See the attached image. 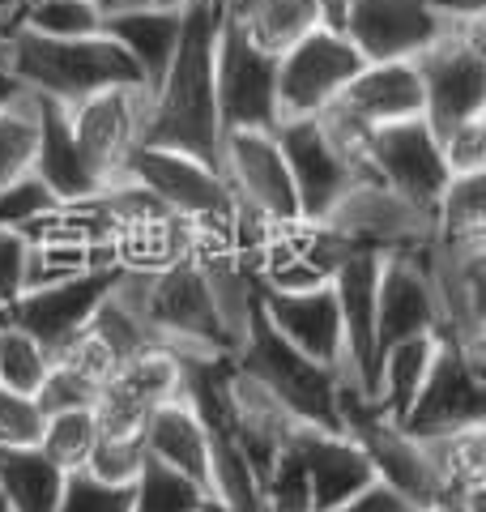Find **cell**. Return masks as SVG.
<instances>
[{
	"label": "cell",
	"instance_id": "1",
	"mask_svg": "<svg viewBox=\"0 0 486 512\" xmlns=\"http://www.w3.org/2000/svg\"><path fill=\"white\" fill-rule=\"evenodd\" d=\"M226 0H188L171 64L150 90L141 146L180 150L222 171V124L214 99V47Z\"/></svg>",
	"mask_w": 486,
	"mask_h": 512
},
{
	"label": "cell",
	"instance_id": "2",
	"mask_svg": "<svg viewBox=\"0 0 486 512\" xmlns=\"http://www.w3.org/2000/svg\"><path fill=\"white\" fill-rule=\"evenodd\" d=\"M111 299L124 303L158 346L171 350H214L235 355V338L222 325L218 303L209 295V282L192 256L171 261L162 269H124L111 286Z\"/></svg>",
	"mask_w": 486,
	"mask_h": 512
},
{
	"label": "cell",
	"instance_id": "3",
	"mask_svg": "<svg viewBox=\"0 0 486 512\" xmlns=\"http://www.w3.org/2000/svg\"><path fill=\"white\" fill-rule=\"evenodd\" d=\"M0 56L9 60V69L18 73V82L30 94L52 99L60 107H77L81 99H90L99 90L145 86L137 64L107 35L47 39V35H35V30L9 26V30H0Z\"/></svg>",
	"mask_w": 486,
	"mask_h": 512
},
{
	"label": "cell",
	"instance_id": "4",
	"mask_svg": "<svg viewBox=\"0 0 486 512\" xmlns=\"http://www.w3.org/2000/svg\"><path fill=\"white\" fill-rule=\"evenodd\" d=\"M235 367L261 384L299 427L342 431V423H337V380H342V372L299 355L286 338H278V329L265 320L261 303L252 308L248 329H243L235 346Z\"/></svg>",
	"mask_w": 486,
	"mask_h": 512
},
{
	"label": "cell",
	"instance_id": "5",
	"mask_svg": "<svg viewBox=\"0 0 486 512\" xmlns=\"http://www.w3.org/2000/svg\"><path fill=\"white\" fill-rule=\"evenodd\" d=\"M410 64L423 86V120L435 141L465 120L486 116V18L457 22Z\"/></svg>",
	"mask_w": 486,
	"mask_h": 512
},
{
	"label": "cell",
	"instance_id": "6",
	"mask_svg": "<svg viewBox=\"0 0 486 512\" xmlns=\"http://www.w3.org/2000/svg\"><path fill=\"white\" fill-rule=\"evenodd\" d=\"M337 423H342V436L354 440V448L367 457L380 483L393 487L414 512L440 500L418 440L405 436L393 414H384L376 397H367L350 376L337 380Z\"/></svg>",
	"mask_w": 486,
	"mask_h": 512
},
{
	"label": "cell",
	"instance_id": "7",
	"mask_svg": "<svg viewBox=\"0 0 486 512\" xmlns=\"http://www.w3.org/2000/svg\"><path fill=\"white\" fill-rule=\"evenodd\" d=\"M278 56L256 47L243 26L222 9L218 47H214V99H218V124L226 133H273L278 128Z\"/></svg>",
	"mask_w": 486,
	"mask_h": 512
},
{
	"label": "cell",
	"instance_id": "8",
	"mask_svg": "<svg viewBox=\"0 0 486 512\" xmlns=\"http://www.w3.org/2000/svg\"><path fill=\"white\" fill-rule=\"evenodd\" d=\"M120 180L137 184L141 192L162 205L167 214H175L188 227H205V222L231 218L235 197L226 188L222 171L180 150H162V146H133L120 167Z\"/></svg>",
	"mask_w": 486,
	"mask_h": 512
},
{
	"label": "cell",
	"instance_id": "9",
	"mask_svg": "<svg viewBox=\"0 0 486 512\" xmlns=\"http://www.w3.org/2000/svg\"><path fill=\"white\" fill-rule=\"evenodd\" d=\"M363 56L354 43L333 26H316L307 39H299L290 52L278 56V124L282 120H307L320 116L324 107L337 103V94L350 86V77L363 69Z\"/></svg>",
	"mask_w": 486,
	"mask_h": 512
},
{
	"label": "cell",
	"instance_id": "10",
	"mask_svg": "<svg viewBox=\"0 0 486 512\" xmlns=\"http://www.w3.org/2000/svg\"><path fill=\"white\" fill-rule=\"evenodd\" d=\"M465 427H486V367L469 359L452 338H440L423 389L401 419V431L414 440H431Z\"/></svg>",
	"mask_w": 486,
	"mask_h": 512
},
{
	"label": "cell",
	"instance_id": "11",
	"mask_svg": "<svg viewBox=\"0 0 486 512\" xmlns=\"http://www.w3.org/2000/svg\"><path fill=\"white\" fill-rule=\"evenodd\" d=\"M222 180L235 205L256 214L273 231L299 227V197L290 184L286 158L273 133H226L222 137Z\"/></svg>",
	"mask_w": 486,
	"mask_h": 512
},
{
	"label": "cell",
	"instance_id": "12",
	"mask_svg": "<svg viewBox=\"0 0 486 512\" xmlns=\"http://www.w3.org/2000/svg\"><path fill=\"white\" fill-rule=\"evenodd\" d=\"M367 167H371V180L384 184L388 192H397L401 201H410L423 214H435V201H440L444 184L452 180L444 167L440 141H435L423 116L371 128Z\"/></svg>",
	"mask_w": 486,
	"mask_h": 512
},
{
	"label": "cell",
	"instance_id": "13",
	"mask_svg": "<svg viewBox=\"0 0 486 512\" xmlns=\"http://www.w3.org/2000/svg\"><path fill=\"white\" fill-rule=\"evenodd\" d=\"M273 137H278V150L286 158V171H290V184H295L303 222H324L350 188L367 184L363 175L354 171L350 158L333 146V137L324 133V124L316 116L282 120L278 128H273Z\"/></svg>",
	"mask_w": 486,
	"mask_h": 512
},
{
	"label": "cell",
	"instance_id": "14",
	"mask_svg": "<svg viewBox=\"0 0 486 512\" xmlns=\"http://www.w3.org/2000/svg\"><path fill=\"white\" fill-rule=\"evenodd\" d=\"M120 278V265H99V269H86L69 282H56V286H39V291H22L18 299L9 303L5 316L9 325L26 329L47 355H60L81 329L90 325V316L99 312V303L111 295V286Z\"/></svg>",
	"mask_w": 486,
	"mask_h": 512
},
{
	"label": "cell",
	"instance_id": "15",
	"mask_svg": "<svg viewBox=\"0 0 486 512\" xmlns=\"http://www.w3.org/2000/svg\"><path fill=\"white\" fill-rule=\"evenodd\" d=\"M452 26L427 0H350L342 35L367 64H393L427 52Z\"/></svg>",
	"mask_w": 486,
	"mask_h": 512
},
{
	"label": "cell",
	"instance_id": "16",
	"mask_svg": "<svg viewBox=\"0 0 486 512\" xmlns=\"http://www.w3.org/2000/svg\"><path fill=\"white\" fill-rule=\"evenodd\" d=\"M145 107H150V90L145 86L99 90V94H90V99H81L77 107H69L73 137H77L81 154L90 158V167L99 171L103 184L120 180L128 150L141 146Z\"/></svg>",
	"mask_w": 486,
	"mask_h": 512
},
{
	"label": "cell",
	"instance_id": "17",
	"mask_svg": "<svg viewBox=\"0 0 486 512\" xmlns=\"http://www.w3.org/2000/svg\"><path fill=\"white\" fill-rule=\"evenodd\" d=\"M384 256L350 252L333 265L329 286L342 316V346H346V376L367 397H376V282Z\"/></svg>",
	"mask_w": 486,
	"mask_h": 512
},
{
	"label": "cell",
	"instance_id": "18",
	"mask_svg": "<svg viewBox=\"0 0 486 512\" xmlns=\"http://www.w3.org/2000/svg\"><path fill=\"white\" fill-rule=\"evenodd\" d=\"M256 303L278 338H286L299 355L346 376V346H342V316H337L333 286H312V291H269L256 282Z\"/></svg>",
	"mask_w": 486,
	"mask_h": 512
},
{
	"label": "cell",
	"instance_id": "19",
	"mask_svg": "<svg viewBox=\"0 0 486 512\" xmlns=\"http://www.w3.org/2000/svg\"><path fill=\"white\" fill-rule=\"evenodd\" d=\"M423 252H397V256H384V265H380V282H376V363L393 342L418 338V333H440V316H435V295H431Z\"/></svg>",
	"mask_w": 486,
	"mask_h": 512
},
{
	"label": "cell",
	"instance_id": "20",
	"mask_svg": "<svg viewBox=\"0 0 486 512\" xmlns=\"http://www.w3.org/2000/svg\"><path fill=\"white\" fill-rule=\"evenodd\" d=\"M290 448L299 453L307 483H312V508L329 512L337 504L354 500L359 491L376 483V470L367 466V457L346 440L342 431H320V427H295L290 431Z\"/></svg>",
	"mask_w": 486,
	"mask_h": 512
},
{
	"label": "cell",
	"instance_id": "21",
	"mask_svg": "<svg viewBox=\"0 0 486 512\" xmlns=\"http://www.w3.org/2000/svg\"><path fill=\"white\" fill-rule=\"evenodd\" d=\"M35 116H39V146H35V167L30 171L52 188V197L60 205H81V201L99 197L107 184L99 180V171L90 167V158L77 146L69 107L35 94Z\"/></svg>",
	"mask_w": 486,
	"mask_h": 512
},
{
	"label": "cell",
	"instance_id": "22",
	"mask_svg": "<svg viewBox=\"0 0 486 512\" xmlns=\"http://www.w3.org/2000/svg\"><path fill=\"white\" fill-rule=\"evenodd\" d=\"M333 107L346 111V116L363 128H384V124L423 116V86H418V73L410 60L363 64V69L350 77V86L337 94Z\"/></svg>",
	"mask_w": 486,
	"mask_h": 512
},
{
	"label": "cell",
	"instance_id": "23",
	"mask_svg": "<svg viewBox=\"0 0 486 512\" xmlns=\"http://www.w3.org/2000/svg\"><path fill=\"white\" fill-rule=\"evenodd\" d=\"M226 397H231V431L248 457V466L256 470V478L265 483L269 466L278 461V453L290 444V431L299 423L273 402V397L256 384L248 372L235 367V355H231V380H226Z\"/></svg>",
	"mask_w": 486,
	"mask_h": 512
},
{
	"label": "cell",
	"instance_id": "24",
	"mask_svg": "<svg viewBox=\"0 0 486 512\" xmlns=\"http://www.w3.org/2000/svg\"><path fill=\"white\" fill-rule=\"evenodd\" d=\"M180 26H184V5L180 9L133 5V9L107 13V18H103V35L124 47V56L137 64L145 90H154L162 82V73H167V64H171Z\"/></svg>",
	"mask_w": 486,
	"mask_h": 512
},
{
	"label": "cell",
	"instance_id": "25",
	"mask_svg": "<svg viewBox=\"0 0 486 512\" xmlns=\"http://www.w3.org/2000/svg\"><path fill=\"white\" fill-rule=\"evenodd\" d=\"M141 448H145V457L162 461L167 470L184 474L197 487L209 491V440H205L201 419L192 414V406L184 402V397L162 402L150 419H145Z\"/></svg>",
	"mask_w": 486,
	"mask_h": 512
},
{
	"label": "cell",
	"instance_id": "26",
	"mask_svg": "<svg viewBox=\"0 0 486 512\" xmlns=\"http://www.w3.org/2000/svg\"><path fill=\"white\" fill-rule=\"evenodd\" d=\"M423 461L435 478L440 500H465L482 504L486 495V427H465L448 431V436L418 440Z\"/></svg>",
	"mask_w": 486,
	"mask_h": 512
},
{
	"label": "cell",
	"instance_id": "27",
	"mask_svg": "<svg viewBox=\"0 0 486 512\" xmlns=\"http://www.w3.org/2000/svg\"><path fill=\"white\" fill-rule=\"evenodd\" d=\"M226 9L243 26V35L265 47L269 56L290 52L299 39L324 26L316 0H226Z\"/></svg>",
	"mask_w": 486,
	"mask_h": 512
},
{
	"label": "cell",
	"instance_id": "28",
	"mask_svg": "<svg viewBox=\"0 0 486 512\" xmlns=\"http://www.w3.org/2000/svg\"><path fill=\"white\" fill-rule=\"evenodd\" d=\"M435 346H440L435 333H418V338L393 342L376 363V402L384 406V414H393L397 423L405 419V410L414 406L418 389H423Z\"/></svg>",
	"mask_w": 486,
	"mask_h": 512
},
{
	"label": "cell",
	"instance_id": "29",
	"mask_svg": "<svg viewBox=\"0 0 486 512\" xmlns=\"http://www.w3.org/2000/svg\"><path fill=\"white\" fill-rule=\"evenodd\" d=\"M435 244L448 248H486V171L452 175L435 201Z\"/></svg>",
	"mask_w": 486,
	"mask_h": 512
},
{
	"label": "cell",
	"instance_id": "30",
	"mask_svg": "<svg viewBox=\"0 0 486 512\" xmlns=\"http://www.w3.org/2000/svg\"><path fill=\"white\" fill-rule=\"evenodd\" d=\"M64 474L39 448H0V495L9 512H56Z\"/></svg>",
	"mask_w": 486,
	"mask_h": 512
},
{
	"label": "cell",
	"instance_id": "31",
	"mask_svg": "<svg viewBox=\"0 0 486 512\" xmlns=\"http://www.w3.org/2000/svg\"><path fill=\"white\" fill-rule=\"evenodd\" d=\"M103 18L107 13L99 0H30L0 30L22 26L47 39H94L103 35Z\"/></svg>",
	"mask_w": 486,
	"mask_h": 512
},
{
	"label": "cell",
	"instance_id": "32",
	"mask_svg": "<svg viewBox=\"0 0 486 512\" xmlns=\"http://www.w3.org/2000/svg\"><path fill=\"white\" fill-rule=\"evenodd\" d=\"M94 444H99V423H94V410H69V414H47V419H43L39 453L52 461L60 474L86 470Z\"/></svg>",
	"mask_w": 486,
	"mask_h": 512
},
{
	"label": "cell",
	"instance_id": "33",
	"mask_svg": "<svg viewBox=\"0 0 486 512\" xmlns=\"http://www.w3.org/2000/svg\"><path fill=\"white\" fill-rule=\"evenodd\" d=\"M209 491L197 487L192 478L167 470L162 461L145 457L141 474L133 483V512H201Z\"/></svg>",
	"mask_w": 486,
	"mask_h": 512
},
{
	"label": "cell",
	"instance_id": "34",
	"mask_svg": "<svg viewBox=\"0 0 486 512\" xmlns=\"http://www.w3.org/2000/svg\"><path fill=\"white\" fill-rule=\"evenodd\" d=\"M47 367H52V355H47L26 329L9 325V320L0 316V389L35 397V389L47 376Z\"/></svg>",
	"mask_w": 486,
	"mask_h": 512
},
{
	"label": "cell",
	"instance_id": "35",
	"mask_svg": "<svg viewBox=\"0 0 486 512\" xmlns=\"http://www.w3.org/2000/svg\"><path fill=\"white\" fill-rule=\"evenodd\" d=\"M35 146H39V116H35V94H30L26 103L0 111V188L35 167Z\"/></svg>",
	"mask_w": 486,
	"mask_h": 512
},
{
	"label": "cell",
	"instance_id": "36",
	"mask_svg": "<svg viewBox=\"0 0 486 512\" xmlns=\"http://www.w3.org/2000/svg\"><path fill=\"white\" fill-rule=\"evenodd\" d=\"M56 210H60V201L52 197V188H47L35 171H26V175H18V180H9L5 188H0V227H9V231L30 235Z\"/></svg>",
	"mask_w": 486,
	"mask_h": 512
},
{
	"label": "cell",
	"instance_id": "37",
	"mask_svg": "<svg viewBox=\"0 0 486 512\" xmlns=\"http://www.w3.org/2000/svg\"><path fill=\"white\" fill-rule=\"evenodd\" d=\"M261 487H265V512H316L312 508V483H307V470L290 444L269 466Z\"/></svg>",
	"mask_w": 486,
	"mask_h": 512
},
{
	"label": "cell",
	"instance_id": "38",
	"mask_svg": "<svg viewBox=\"0 0 486 512\" xmlns=\"http://www.w3.org/2000/svg\"><path fill=\"white\" fill-rule=\"evenodd\" d=\"M90 333H99V338L111 346V355H116L120 363L124 359H133V355H141V350H150V346H158L154 338H150V329L141 325V320L124 308V303H116V299H103L99 303V312L90 316V325H86Z\"/></svg>",
	"mask_w": 486,
	"mask_h": 512
},
{
	"label": "cell",
	"instance_id": "39",
	"mask_svg": "<svg viewBox=\"0 0 486 512\" xmlns=\"http://www.w3.org/2000/svg\"><path fill=\"white\" fill-rule=\"evenodd\" d=\"M94 397H99V384L86 380L81 372H73L69 363L52 359V367H47L43 384L35 389V406L47 414H69V410H94Z\"/></svg>",
	"mask_w": 486,
	"mask_h": 512
},
{
	"label": "cell",
	"instance_id": "40",
	"mask_svg": "<svg viewBox=\"0 0 486 512\" xmlns=\"http://www.w3.org/2000/svg\"><path fill=\"white\" fill-rule=\"evenodd\" d=\"M56 512H133V487H107L86 470L64 474Z\"/></svg>",
	"mask_w": 486,
	"mask_h": 512
},
{
	"label": "cell",
	"instance_id": "41",
	"mask_svg": "<svg viewBox=\"0 0 486 512\" xmlns=\"http://www.w3.org/2000/svg\"><path fill=\"white\" fill-rule=\"evenodd\" d=\"M141 461H145L141 436H133V440L99 436V444H94V453L86 461V474L99 478V483H107V487H133L137 474H141Z\"/></svg>",
	"mask_w": 486,
	"mask_h": 512
},
{
	"label": "cell",
	"instance_id": "42",
	"mask_svg": "<svg viewBox=\"0 0 486 512\" xmlns=\"http://www.w3.org/2000/svg\"><path fill=\"white\" fill-rule=\"evenodd\" d=\"M43 410L30 393L0 389V448H39Z\"/></svg>",
	"mask_w": 486,
	"mask_h": 512
},
{
	"label": "cell",
	"instance_id": "43",
	"mask_svg": "<svg viewBox=\"0 0 486 512\" xmlns=\"http://www.w3.org/2000/svg\"><path fill=\"white\" fill-rule=\"evenodd\" d=\"M440 154L448 175H482L486 171V116L457 124L448 137H440Z\"/></svg>",
	"mask_w": 486,
	"mask_h": 512
},
{
	"label": "cell",
	"instance_id": "44",
	"mask_svg": "<svg viewBox=\"0 0 486 512\" xmlns=\"http://www.w3.org/2000/svg\"><path fill=\"white\" fill-rule=\"evenodd\" d=\"M56 359H60V363H69L73 372H81V376L94 380V384H107L111 376H116V367H120V359L111 355V346L99 338V333H90V329H81L77 338L64 346Z\"/></svg>",
	"mask_w": 486,
	"mask_h": 512
},
{
	"label": "cell",
	"instance_id": "45",
	"mask_svg": "<svg viewBox=\"0 0 486 512\" xmlns=\"http://www.w3.org/2000/svg\"><path fill=\"white\" fill-rule=\"evenodd\" d=\"M26 252L30 235L0 227V312L26 291Z\"/></svg>",
	"mask_w": 486,
	"mask_h": 512
},
{
	"label": "cell",
	"instance_id": "46",
	"mask_svg": "<svg viewBox=\"0 0 486 512\" xmlns=\"http://www.w3.org/2000/svg\"><path fill=\"white\" fill-rule=\"evenodd\" d=\"M329 512H414V508L405 504L393 487H384L380 478H376V483H371L367 491H359V495H354V500L337 504V508H329Z\"/></svg>",
	"mask_w": 486,
	"mask_h": 512
},
{
	"label": "cell",
	"instance_id": "47",
	"mask_svg": "<svg viewBox=\"0 0 486 512\" xmlns=\"http://www.w3.org/2000/svg\"><path fill=\"white\" fill-rule=\"evenodd\" d=\"M435 13H444L448 22H478L486 18V0H427Z\"/></svg>",
	"mask_w": 486,
	"mask_h": 512
},
{
	"label": "cell",
	"instance_id": "48",
	"mask_svg": "<svg viewBox=\"0 0 486 512\" xmlns=\"http://www.w3.org/2000/svg\"><path fill=\"white\" fill-rule=\"evenodd\" d=\"M30 99V90L18 82V73L9 69V60L0 56V111L5 107H18V103H26Z\"/></svg>",
	"mask_w": 486,
	"mask_h": 512
},
{
	"label": "cell",
	"instance_id": "49",
	"mask_svg": "<svg viewBox=\"0 0 486 512\" xmlns=\"http://www.w3.org/2000/svg\"><path fill=\"white\" fill-rule=\"evenodd\" d=\"M22 5H30V0H0V26H5L13 13H18ZM103 13H116V9H133V5H150V0H99Z\"/></svg>",
	"mask_w": 486,
	"mask_h": 512
},
{
	"label": "cell",
	"instance_id": "50",
	"mask_svg": "<svg viewBox=\"0 0 486 512\" xmlns=\"http://www.w3.org/2000/svg\"><path fill=\"white\" fill-rule=\"evenodd\" d=\"M316 9H320V22H324V26L342 30V22H346V9H350V0H316Z\"/></svg>",
	"mask_w": 486,
	"mask_h": 512
},
{
	"label": "cell",
	"instance_id": "51",
	"mask_svg": "<svg viewBox=\"0 0 486 512\" xmlns=\"http://www.w3.org/2000/svg\"><path fill=\"white\" fill-rule=\"evenodd\" d=\"M418 512H482V504H465V500H435Z\"/></svg>",
	"mask_w": 486,
	"mask_h": 512
},
{
	"label": "cell",
	"instance_id": "52",
	"mask_svg": "<svg viewBox=\"0 0 486 512\" xmlns=\"http://www.w3.org/2000/svg\"><path fill=\"white\" fill-rule=\"evenodd\" d=\"M150 5H167V9H180V5H188V0H150Z\"/></svg>",
	"mask_w": 486,
	"mask_h": 512
},
{
	"label": "cell",
	"instance_id": "53",
	"mask_svg": "<svg viewBox=\"0 0 486 512\" xmlns=\"http://www.w3.org/2000/svg\"><path fill=\"white\" fill-rule=\"evenodd\" d=\"M201 512H226V508H222L218 500H205V508H201Z\"/></svg>",
	"mask_w": 486,
	"mask_h": 512
}]
</instances>
